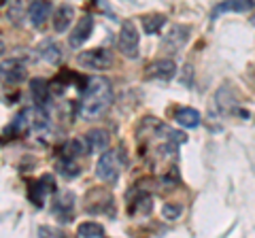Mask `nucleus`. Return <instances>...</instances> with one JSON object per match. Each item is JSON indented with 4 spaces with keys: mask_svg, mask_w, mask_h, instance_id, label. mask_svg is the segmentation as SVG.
I'll return each mask as SVG.
<instances>
[{
    "mask_svg": "<svg viewBox=\"0 0 255 238\" xmlns=\"http://www.w3.org/2000/svg\"><path fill=\"white\" fill-rule=\"evenodd\" d=\"M164 26H166V15L151 13L142 17V30H145V34H157Z\"/></svg>",
    "mask_w": 255,
    "mask_h": 238,
    "instance_id": "a211bd4d",
    "label": "nucleus"
},
{
    "mask_svg": "<svg viewBox=\"0 0 255 238\" xmlns=\"http://www.w3.org/2000/svg\"><path fill=\"white\" fill-rule=\"evenodd\" d=\"M75 17V9L70 4H62L58 11H55L53 15V28H55V32H66L68 26H70V21H73Z\"/></svg>",
    "mask_w": 255,
    "mask_h": 238,
    "instance_id": "4468645a",
    "label": "nucleus"
},
{
    "mask_svg": "<svg viewBox=\"0 0 255 238\" xmlns=\"http://www.w3.org/2000/svg\"><path fill=\"white\" fill-rule=\"evenodd\" d=\"M111 105H113V87H111L109 79H105V77L90 79L81 94V102H79L81 117L83 119H100L109 111Z\"/></svg>",
    "mask_w": 255,
    "mask_h": 238,
    "instance_id": "f257e3e1",
    "label": "nucleus"
},
{
    "mask_svg": "<svg viewBox=\"0 0 255 238\" xmlns=\"http://www.w3.org/2000/svg\"><path fill=\"white\" fill-rule=\"evenodd\" d=\"M55 185H53V177H43L41 181H36V183H32L30 189H28V196L30 200L34 202L36 206H43L45 198H47V192H53Z\"/></svg>",
    "mask_w": 255,
    "mask_h": 238,
    "instance_id": "9b49d317",
    "label": "nucleus"
},
{
    "mask_svg": "<svg viewBox=\"0 0 255 238\" xmlns=\"http://www.w3.org/2000/svg\"><path fill=\"white\" fill-rule=\"evenodd\" d=\"M253 9V2L251 0H228V2H221L213 9V19H217L223 11H236V13H245V11H251Z\"/></svg>",
    "mask_w": 255,
    "mask_h": 238,
    "instance_id": "2eb2a0df",
    "label": "nucleus"
},
{
    "mask_svg": "<svg viewBox=\"0 0 255 238\" xmlns=\"http://www.w3.org/2000/svg\"><path fill=\"white\" fill-rule=\"evenodd\" d=\"M251 2H253V9H255V0H251Z\"/></svg>",
    "mask_w": 255,
    "mask_h": 238,
    "instance_id": "393cba45",
    "label": "nucleus"
},
{
    "mask_svg": "<svg viewBox=\"0 0 255 238\" xmlns=\"http://www.w3.org/2000/svg\"><path fill=\"white\" fill-rule=\"evenodd\" d=\"M73 209H75V196L70 192H64L58 196V200H55V215H60V219L64 224H68L70 219H73Z\"/></svg>",
    "mask_w": 255,
    "mask_h": 238,
    "instance_id": "f8f14e48",
    "label": "nucleus"
},
{
    "mask_svg": "<svg viewBox=\"0 0 255 238\" xmlns=\"http://www.w3.org/2000/svg\"><path fill=\"white\" fill-rule=\"evenodd\" d=\"M58 170H60V174L62 177H66V179H73V177H77L79 172V166H77V160H73V157H64L62 155V160L58 162Z\"/></svg>",
    "mask_w": 255,
    "mask_h": 238,
    "instance_id": "aec40b11",
    "label": "nucleus"
},
{
    "mask_svg": "<svg viewBox=\"0 0 255 238\" xmlns=\"http://www.w3.org/2000/svg\"><path fill=\"white\" fill-rule=\"evenodd\" d=\"M28 17L32 21V26L41 28L47 23V19L51 17V4L47 0H34L30 6H28Z\"/></svg>",
    "mask_w": 255,
    "mask_h": 238,
    "instance_id": "1a4fd4ad",
    "label": "nucleus"
},
{
    "mask_svg": "<svg viewBox=\"0 0 255 238\" xmlns=\"http://www.w3.org/2000/svg\"><path fill=\"white\" fill-rule=\"evenodd\" d=\"M119 170H122V160H119V149L117 151H105L100 155L98 164H96V177L105 183H115L119 179Z\"/></svg>",
    "mask_w": 255,
    "mask_h": 238,
    "instance_id": "7ed1b4c3",
    "label": "nucleus"
},
{
    "mask_svg": "<svg viewBox=\"0 0 255 238\" xmlns=\"http://www.w3.org/2000/svg\"><path fill=\"white\" fill-rule=\"evenodd\" d=\"M109 132L107 130H100V128H96V130H90L85 134V147H87V151L90 153H100V151H105V149L109 147Z\"/></svg>",
    "mask_w": 255,
    "mask_h": 238,
    "instance_id": "9d476101",
    "label": "nucleus"
},
{
    "mask_svg": "<svg viewBox=\"0 0 255 238\" xmlns=\"http://www.w3.org/2000/svg\"><path fill=\"white\" fill-rule=\"evenodd\" d=\"M92 32H94V17L92 15H83V17L77 21V26L73 28V32H70L68 45L73 47V49H79V47L92 36Z\"/></svg>",
    "mask_w": 255,
    "mask_h": 238,
    "instance_id": "0eeeda50",
    "label": "nucleus"
},
{
    "mask_svg": "<svg viewBox=\"0 0 255 238\" xmlns=\"http://www.w3.org/2000/svg\"><path fill=\"white\" fill-rule=\"evenodd\" d=\"M189 38V26H172V30L164 36L162 41V49L166 53H177L179 49H183Z\"/></svg>",
    "mask_w": 255,
    "mask_h": 238,
    "instance_id": "423d86ee",
    "label": "nucleus"
},
{
    "mask_svg": "<svg viewBox=\"0 0 255 238\" xmlns=\"http://www.w3.org/2000/svg\"><path fill=\"white\" fill-rule=\"evenodd\" d=\"M77 234L81 238H102L105 236V228L96 224V221H85V224L77 228Z\"/></svg>",
    "mask_w": 255,
    "mask_h": 238,
    "instance_id": "6ab92c4d",
    "label": "nucleus"
},
{
    "mask_svg": "<svg viewBox=\"0 0 255 238\" xmlns=\"http://www.w3.org/2000/svg\"><path fill=\"white\" fill-rule=\"evenodd\" d=\"M81 149H83V142H81V140H68L66 145H64V149H62V155H64V157H73V160H77V157L83 153Z\"/></svg>",
    "mask_w": 255,
    "mask_h": 238,
    "instance_id": "412c9836",
    "label": "nucleus"
},
{
    "mask_svg": "<svg viewBox=\"0 0 255 238\" xmlns=\"http://www.w3.org/2000/svg\"><path fill=\"white\" fill-rule=\"evenodd\" d=\"M174 75H177V64H174L170 58L153 62V64L147 68V73H145L147 79H157V81H170Z\"/></svg>",
    "mask_w": 255,
    "mask_h": 238,
    "instance_id": "6e6552de",
    "label": "nucleus"
},
{
    "mask_svg": "<svg viewBox=\"0 0 255 238\" xmlns=\"http://www.w3.org/2000/svg\"><path fill=\"white\" fill-rule=\"evenodd\" d=\"M26 79V62L11 58L0 64V81L2 83H21Z\"/></svg>",
    "mask_w": 255,
    "mask_h": 238,
    "instance_id": "39448f33",
    "label": "nucleus"
},
{
    "mask_svg": "<svg viewBox=\"0 0 255 238\" xmlns=\"http://www.w3.org/2000/svg\"><path fill=\"white\" fill-rule=\"evenodd\" d=\"M174 119H177V123L183 125V128H198V125H200V113H198L196 109H189V107L179 109Z\"/></svg>",
    "mask_w": 255,
    "mask_h": 238,
    "instance_id": "f3484780",
    "label": "nucleus"
},
{
    "mask_svg": "<svg viewBox=\"0 0 255 238\" xmlns=\"http://www.w3.org/2000/svg\"><path fill=\"white\" fill-rule=\"evenodd\" d=\"M38 55H41L43 60L51 62V64H58V62L62 60V49H60V45L55 41L47 38V41H43L41 45H38Z\"/></svg>",
    "mask_w": 255,
    "mask_h": 238,
    "instance_id": "dca6fc26",
    "label": "nucleus"
},
{
    "mask_svg": "<svg viewBox=\"0 0 255 238\" xmlns=\"http://www.w3.org/2000/svg\"><path fill=\"white\" fill-rule=\"evenodd\" d=\"M77 64L87 70H109L113 66V51L107 49V47L81 51L77 55Z\"/></svg>",
    "mask_w": 255,
    "mask_h": 238,
    "instance_id": "f03ea898",
    "label": "nucleus"
},
{
    "mask_svg": "<svg viewBox=\"0 0 255 238\" xmlns=\"http://www.w3.org/2000/svg\"><path fill=\"white\" fill-rule=\"evenodd\" d=\"M38 232H41V236H43V234H53V236H62V234L58 232V230H49V228H41V230H38Z\"/></svg>",
    "mask_w": 255,
    "mask_h": 238,
    "instance_id": "5701e85b",
    "label": "nucleus"
},
{
    "mask_svg": "<svg viewBox=\"0 0 255 238\" xmlns=\"http://www.w3.org/2000/svg\"><path fill=\"white\" fill-rule=\"evenodd\" d=\"M30 94H32V100L36 102V107H45L47 100H49V83L41 77L32 79L30 81Z\"/></svg>",
    "mask_w": 255,
    "mask_h": 238,
    "instance_id": "ddd939ff",
    "label": "nucleus"
},
{
    "mask_svg": "<svg viewBox=\"0 0 255 238\" xmlns=\"http://www.w3.org/2000/svg\"><path fill=\"white\" fill-rule=\"evenodd\" d=\"M138 41H140V36H138L136 26H134L132 21H126L122 26V32H119V38H117V45L126 58H130V60L138 58Z\"/></svg>",
    "mask_w": 255,
    "mask_h": 238,
    "instance_id": "20e7f679",
    "label": "nucleus"
},
{
    "mask_svg": "<svg viewBox=\"0 0 255 238\" xmlns=\"http://www.w3.org/2000/svg\"><path fill=\"white\" fill-rule=\"evenodd\" d=\"M4 51H6V47H4V43H2V41H0V55H2Z\"/></svg>",
    "mask_w": 255,
    "mask_h": 238,
    "instance_id": "b1692460",
    "label": "nucleus"
},
{
    "mask_svg": "<svg viewBox=\"0 0 255 238\" xmlns=\"http://www.w3.org/2000/svg\"><path fill=\"white\" fill-rule=\"evenodd\" d=\"M181 213H183V206H181V204L166 202V204L162 206V215H164V219H168V221L179 219V217H181Z\"/></svg>",
    "mask_w": 255,
    "mask_h": 238,
    "instance_id": "4be33fe9",
    "label": "nucleus"
}]
</instances>
